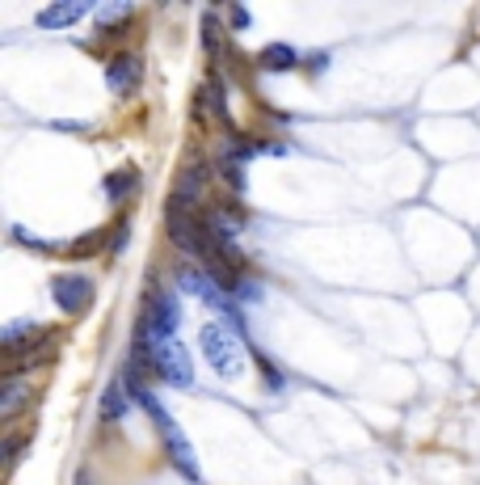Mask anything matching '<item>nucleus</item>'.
I'll use <instances>...</instances> for the list:
<instances>
[{
	"instance_id": "nucleus-1",
	"label": "nucleus",
	"mask_w": 480,
	"mask_h": 485,
	"mask_svg": "<svg viewBox=\"0 0 480 485\" xmlns=\"http://www.w3.org/2000/svg\"><path fill=\"white\" fill-rule=\"evenodd\" d=\"M127 388H131V397H135L144 410H148V418L156 422V430H161V444H165V452H169V460L178 464V472L186 477V481H198L203 472H198V460H194V447L186 444V435H181V427L173 422V418L165 414V405L152 397L148 388H144V380H139V367L131 363L127 367Z\"/></svg>"
},
{
	"instance_id": "nucleus-2",
	"label": "nucleus",
	"mask_w": 480,
	"mask_h": 485,
	"mask_svg": "<svg viewBox=\"0 0 480 485\" xmlns=\"http://www.w3.org/2000/svg\"><path fill=\"white\" fill-rule=\"evenodd\" d=\"M144 363H148L161 380H169V384H178V388H186L194 380L190 355H186V347H181L178 338H156V342L135 338V367H144Z\"/></svg>"
},
{
	"instance_id": "nucleus-3",
	"label": "nucleus",
	"mask_w": 480,
	"mask_h": 485,
	"mask_svg": "<svg viewBox=\"0 0 480 485\" xmlns=\"http://www.w3.org/2000/svg\"><path fill=\"white\" fill-rule=\"evenodd\" d=\"M198 347H203V359L211 363V372H220L223 380L245 372V347H240V338L228 325H220V321H206L203 333H198Z\"/></svg>"
},
{
	"instance_id": "nucleus-4",
	"label": "nucleus",
	"mask_w": 480,
	"mask_h": 485,
	"mask_svg": "<svg viewBox=\"0 0 480 485\" xmlns=\"http://www.w3.org/2000/svg\"><path fill=\"white\" fill-rule=\"evenodd\" d=\"M178 325H181V304L173 291H152L148 304H144V317H139V338H178Z\"/></svg>"
},
{
	"instance_id": "nucleus-5",
	"label": "nucleus",
	"mask_w": 480,
	"mask_h": 485,
	"mask_svg": "<svg viewBox=\"0 0 480 485\" xmlns=\"http://www.w3.org/2000/svg\"><path fill=\"white\" fill-rule=\"evenodd\" d=\"M51 295L64 313H84L93 304V278L84 275H56L51 278Z\"/></svg>"
},
{
	"instance_id": "nucleus-6",
	"label": "nucleus",
	"mask_w": 480,
	"mask_h": 485,
	"mask_svg": "<svg viewBox=\"0 0 480 485\" xmlns=\"http://www.w3.org/2000/svg\"><path fill=\"white\" fill-rule=\"evenodd\" d=\"M206 181H211V165H206V161H190V165L181 169L178 190H173V203H169V207L194 211V203L203 198V186H206Z\"/></svg>"
},
{
	"instance_id": "nucleus-7",
	"label": "nucleus",
	"mask_w": 480,
	"mask_h": 485,
	"mask_svg": "<svg viewBox=\"0 0 480 485\" xmlns=\"http://www.w3.org/2000/svg\"><path fill=\"white\" fill-rule=\"evenodd\" d=\"M139 76H144V64H139V56H131V51H127V56H114L110 68H106V84H110L118 97L135 93Z\"/></svg>"
},
{
	"instance_id": "nucleus-8",
	"label": "nucleus",
	"mask_w": 480,
	"mask_h": 485,
	"mask_svg": "<svg viewBox=\"0 0 480 485\" xmlns=\"http://www.w3.org/2000/svg\"><path fill=\"white\" fill-rule=\"evenodd\" d=\"M84 13H89V4H84V0H59V4H47L34 22H39L42 30H64V26H76Z\"/></svg>"
},
{
	"instance_id": "nucleus-9",
	"label": "nucleus",
	"mask_w": 480,
	"mask_h": 485,
	"mask_svg": "<svg viewBox=\"0 0 480 485\" xmlns=\"http://www.w3.org/2000/svg\"><path fill=\"white\" fill-rule=\"evenodd\" d=\"M39 333H47L39 321H17V325H9V330L0 333V342H4V350H9V355H22L26 347H34V342H39Z\"/></svg>"
},
{
	"instance_id": "nucleus-10",
	"label": "nucleus",
	"mask_w": 480,
	"mask_h": 485,
	"mask_svg": "<svg viewBox=\"0 0 480 485\" xmlns=\"http://www.w3.org/2000/svg\"><path fill=\"white\" fill-rule=\"evenodd\" d=\"M257 64L266 72H295L300 68V56H295V47H287V42H270V47H261Z\"/></svg>"
},
{
	"instance_id": "nucleus-11",
	"label": "nucleus",
	"mask_w": 480,
	"mask_h": 485,
	"mask_svg": "<svg viewBox=\"0 0 480 485\" xmlns=\"http://www.w3.org/2000/svg\"><path fill=\"white\" fill-rule=\"evenodd\" d=\"M26 401H30V384L9 375V384H4V392H0V414H4V418L22 414V405H26Z\"/></svg>"
},
{
	"instance_id": "nucleus-12",
	"label": "nucleus",
	"mask_w": 480,
	"mask_h": 485,
	"mask_svg": "<svg viewBox=\"0 0 480 485\" xmlns=\"http://www.w3.org/2000/svg\"><path fill=\"white\" fill-rule=\"evenodd\" d=\"M139 190V173L135 169H118V173H110L106 178V194H110V203H123L127 194Z\"/></svg>"
},
{
	"instance_id": "nucleus-13",
	"label": "nucleus",
	"mask_w": 480,
	"mask_h": 485,
	"mask_svg": "<svg viewBox=\"0 0 480 485\" xmlns=\"http://www.w3.org/2000/svg\"><path fill=\"white\" fill-rule=\"evenodd\" d=\"M206 106H211V114H215L223 127H232V114H228V93H223L220 76H211V81H206Z\"/></svg>"
},
{
	"instance_id": "nucleus-14",
	"label": "nucleus",
	"mask_w": 480,
	"mask_h": 485,
	"mask_svg": "<svg viewBox=\"0 0 480 485\" xmlns=\"http://www.w3.org/2000/svg\"><path fill=\"white\" fill-rule=\"evenodd\" d=\"M123 414H127L123 384H110V388H106V397H101V418H106V422H118Z\"/></svg>"
},
{
	"instance_id": "nucleus-15",
	"label": "nucleus",
	"mask_w": 480,
	"mask_h": 485,
	"mask_svg": "<svg viewBox=\"0 0 480 485\" xmlns=\"http://www.w3.org/2000/svg\"><path fill=\"white\" fill-rule=\"evenodd\" d=\"M131 13H135V4H106V9H97V26L106 30V26L123 22V17H131Z\"/></svg>"
},
{
	"instance_id": "nucleus-16",
	"label": "nucleus",
	"mask_w": 480,
	"mask_h": 485,
	"mask_svg": "<svg viewBox=\"0 0 480 485\" xmlns=\"http://www.w3.org/2000/svg\"><path fill=\"white\" fill-rule=\"evenodd\" d=\"M203 42H206V51H211V56L220 51V30H215V17H211V13L203 17Z\"/></svg>"
},
{
	"instance_id": "nucleus-17",
	"label": "nucleus",
	"mask_w": 480,
	"mask_h": 485,
	"mask_svg": "<svg viewBox=\"0 0 480 485\" xmlns=\"http://www.w3.org/2000/svg\"><path fill=\"white\" fill-rule=\"evenodd\" d=\"M22 447H26V435H13V439L4 444V464H9V469L17 464V456H22Z\"/></svg>"
},
{
	"instance_id": "nucleus-18",
	"label": "nucleus",
	"mask_w": 480,
	"mask_h": 485,
	"mask_svg": "<svg viewBox=\"0 0 480 485\" xmlns=\"http://www.w3.org/2000/svg\"><path fill=\"white\" fill-rule=\"evenodd\" d=\"M101 250V233H89V241H81V245H72V258H84V253Z\"/></svg>"
},
{
	"instance_id": "nucleus-19",
	"label": "nucleus",
	"mask_w": 480,
	"mask_h": 485,
	"mask_svg": "<svg viewBox=\"0 0 480 485\" xmlns=\"http://www.w3.org/2000/svg\"><path fill=\"white\" fill-rule=\"evenodd\" d=\"M127 233H131L127 224H118V228H114V241H110V250H114V253H123V250H127Z\"/></svg>"
},
{
	"instance_id": "nucleus-20",
	"label": "nucleus",
	"mask_w": 480,
	"mask_h": 485,
	"mask_svg": "<svg viewBox=\"0 0 480 485\" xmlns=\"http://www.w3.org/2000/svg\"><path fill=\"white\" fill-rule=\"evenodd\" d=\"M261 372H266V384H283V375H278V367H275V363H270V359H261Z\"/></svg>"
},
{
	"instance_id": "nucleus-21",
	"label": "nucleus",
	"mask_w": 480,
	"mask_h": 485,
	"mask_svg": "<svg viewBox=\"0 0 480 485\" xmlns=\"http://www.w3.org/2000/svg\"><path fill=\"white\" fill-rule=\"evenodd\" d=\"M228 17H232V26H236V30H245V26H249V13L240 9V4H232V13H228Z\"/></svg>"
}]
</instances>
